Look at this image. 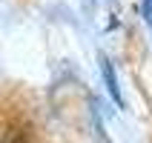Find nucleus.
Instances as JSON below:
<instances>
[{
	"instance_id": "obj_1",
	"label": "nucleus",
	"mask_w": 152,
	"mask_h": 143,
	"mask_svg": "<svg viewBox=\"0 0 152 143\" xmlns=\"http://www.w3.org/2000/svg\"><path fill=\"white\" fill-rule=\"evenodd\" d=\"M98 63H101V75H103V83H106L109 97L118 103L121 109H124V94H121V86H118V77H115V69H112L109 57H106V54H101V57H98Z\"/></svg>"
},
{
	"instance_id": "obj_2",
	"label": "nucleus",
	"mask_w": 152,
	"mask_h": 143,
	"mask_svg": "<svg viewBox=\"0 0 152 143\" xmlns=\"http://www.w3.org/2000/svg\"><path fill=\"white\" fill-rule=\"evenodd\" d=\"M141 9H144V17H146V23L152 26V0H141Z\"/></svg>"
},
{
	"instance_id": "obj_3",
	"label": "nucleus",
	"mask_w": 152,
	"mask_h": 143,
	"mask_svg": "<svg viewBox=\"0 0 152 143\" xmlns=\"http://www.w3.org/2000/svg\"><path fill=\"white\" fill-rule=\"evenodd\" d=\"M86 3H92V0H86Z\"/></svg>"
}]
</instances>
